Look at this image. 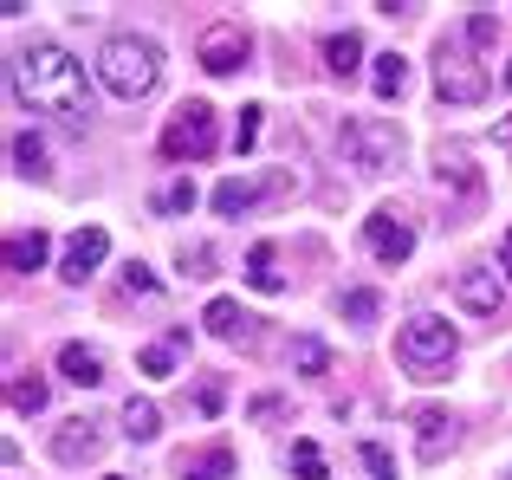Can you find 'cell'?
I'll use <instances>...</instances> for the list:
<instances>
[{
  "label": "cell",
  "instance_id": "cell-1",
  "mask_svg": "<svg viewBox=\"0 0 512 480\" xmlns=\"http://www.w3.org/2000/svg\"><path fill=\"white\" fill-rule=\"evenodd\" d=\"M13 98H20L26 111L52 117L59 130H72V137H85V124H91V78H85V65L65 46H52V39H33V46L13 52Z\"/></svg>",
  "mask_w": 512,
  "mask_h": 480
},
{
  "label": "cell",
  "instance_id": "cell-2",
  "mask_svg": "<svg viewBox=\"0 0 512 480\" xmlns=\"http://www.w3.org/2000/svg\"><path fill=\"white\" fill-rule=\"evenodd\" d=\"M98 72L124 104H137V98H150V91L163 85V46L143 39V33H111L104 52H98Z\"/></svg>",
  "mask_w": 512,
  "mask_h": 480
},
{
  "label": "cell",
  "instance_id": "cell-3",
  "mask_svg": "<svg viewBox=\"0 0 512 480\" xmlns=\"http://www.w3.org/2000/svg\"><path fill=\"white\" fill-rule=\"evenodd\" d=\"M454 351H461V338H454V325H448V318H435V312L409 318V325L396 331L402 370H409V377H422V383H441V377H448Z\"/></svg>",
  "mask_w": 512,
  "mask_h": 480
},
{
  "label": "cell",
  "instance_id": "cell-4",
  "mask_svg": "<svg viewBox=\"0 0 512 480\" xmlns=\"http://www.w3.org/2000/svg\"><path fill=\"white\" fill-rule=\"evenodd\" d=\"M163 156L169 163H201V156H214V104L208 98L175 104V117L163 130Z\"/></svg>",
  "mask_w": 512,
  "mask_h": 480
},
{
  "label": "cell",
  "instance_id": "cell-5",
  "mask_svg": "<svg viewBox=\"0 0 512 480\" xmlns=\"http://www.w3.org/2000/svg\"><path fill=\"white\" fill-rule=\"evenodd\" d=\"M435 91H441L448 104H480V98L493 91V78H487V65H480L474 52L448 39V46L435 52Z\"/></svg>",
  "mask_w": 512,
  "mask_h": 480
},
{
  "label": "cell",
  "instance_id": "cell-6",
  "mask_svg": "<svg viewBox=\"0 0 512 480\" xmlns=\"http://www.w3.org/2000/svg\"><path fill=\"white\" fill-rule=\"evenodd\" d=\"M338 143L357 156V169H370V176H383V169L402 156V130L383 124V117H350V124L338 130Z\"/></svg>",
  "mask_w": 512,
  "mask_h": 480
},
{
  "label": "cell",
  "instance_id": "cell-7",
  "mask_svg": "<svg viewBox=\"0 0 512 480\" xmlns=\"http://www.w3.org/2000/svg\"><path fill=\"white\" fill-rule=\"evenodd\" d=\"M363 240H370V253L383 266H402L415 253V228L396 215V208H376V215H363Z\"/></svg>",
  "mask_w": 512,
  "mask_h": 480
},
{
  "label": "cell",
  "instance_id": "cell-8",
  "mask_svg": "<svg viewBox=\"0 0 512 480\" xmlns=\"http://www.w3.org/2000/svg\"><path fill=\"white\" fill-rule=\"evenodd\" d=\"M104 253H111V234H104V228H78L72 240H65L59 279H65V286H85V279H91V273L104 266Z\"/></svg>",
  "mask_w": 512,
  "mask_h": 480
},
{
  "label": "cell",
  "instance_id": "cell-9",
  "mask_svg": "<svg viewBox=\"0 0 512 480\" xmlns=\"http://www.w3.org/2000/svg\"><path fill=\"white\" fill-rule=\"evenodd\" d=\"M195 59H201V72H214V78L240 72V65H247V33H240V26H208Z\"/></svg>",
  "mask_w": 512,
  "mask_h": 480
},
{
  "label": "cell",
  "instance_id": "cell-10",
  "mask_svg": "<svg viewBox=\"0 0 512 480\" xmlns=\"http://www.w3.org/2000/svg\"><path fill=\"white\" fill-rule=\"evenodd\" d=\"M454 299L474 318H500V273H493V266H461V273H454Z\"/></svg>",
  "mask_w": 512,
  "mask_h": 480
},
{
  "label": "cell",
  "instance_id": "cell-11",
  "mask_svg": "<svg viewBox=\"0 0 512 480\" xmlns=\"http://www.w3.org/2000/svg\"><path fill=\"white\" fill-rule=\"evenodd\" d=\"M409 422H415V442H422V461H441L454 448V416L448 409H409Z\"/></svg>",
  "mask_w": 512,
  "mask_h": 480
},
{
  "label": "cell",
  "instance_id": "cell-12",
  "mask_svg": "<svg viewBox=\"0 0 512 480\" xmlns=\"http://www.w3.org/2000/svg\"><path fill=\"white\" fill-rule=\"evenodd\" d=\"M201 318H208V331L221 344H253V312H240V299H214Z\"/></svg>",
  "mask_w": 512,
  "mask_h": 480
},
{
  "label": "cell",
  "instance_id": "cell-13",
  "mask_svg": "<svg viewBox=\"0 0 512 480\" xmlns=\"http://www.w3.org/2000/svg\"><path fill=\"white\" fill-rule=\"evenodd\" d=\"M59 370H65V383H78V390H98L104 383V357L91 351V344H59Z\"/></svg>",
  "mask_w": 512,
  "mask_h": 480
},
{
  "label": "cell",
  "instance_id": "cell-14",
  "mask_svg": "<svg viewBox=\"0 0 512 480\" xmlns=\"http://www.w3.org/2000/svg\"><path fill=\"white\" fill-rule=\"evenodd\" d=\"M227 474H234V448H227V442H214V448H201V455L175 461V480H227Z\"/></svg>",
  "mask_w": 512,
  "mask_h": 480
},
{
  "label": "cell",
  "instance_id": "cell-15",
  "mask_svg": "<svg viewBox=\"0 0 512 480\" xmlns=\"http://www.w3.org/2000/svg\"><path fill=\"white\" fill-rule=\"evenodd\" d=\"M247 286L266 292V299H273V292H286V273H279V247H273V240H253V253H247Z\"/></svg>",
  "mask_w": 512,
  "mask_h": 480
},
{
  "label": "cell",
  "instance_id": "cell-16",
  "mask_svg": "<svg viewBox=\"0 0 512 480\" xmlns=\"http://www.w3.org/2000/svg\"><path fill=\"white\" fill-rule=\"evenodd\" d=\"M46 253H52V240L39 234V228L7 234V273H39V266H46Z\"/></svg>",
  "mask_w": 512,
  "mask_h": 480
},
{
  "label": "cell",
  "instance_id": "cell-17",
  "mask_svg": "<svg viewBox=\"0 0 512 480\" xmlns=\"http://www.w3.org/2000/svg\"><path fill=\"white\" fill-rule=\"evenodd\" d=\"M52 455H59L65 468H78V461H91V455H98V429H91V422H65V429L52 435Z\"/></svg>",
  "mask_w": 512,
  "mask_h": 480
},
{
  "label": "cell",
  "instance_id": "cell-18",
  "mask_svg": "<svg viewBox=\"0 0 512 480\" xmlns=\"http://www.w3.org/2000/svg\"><path fill=\"white\" fill-rule=\"evenodd\" d=\"M260 202V189L253 182H240V176H227V182H214V215H227V221H240L247 208Z\"/></svg>",
  "mask_w": 512,
  "mask_h": 480
},
{
  "label": "cell",
  "instance_id": "cell-19",
  "mask_svg": "<svg viewBox=\"0 0 512 480\" xmlns=\"http://www.w3.org/2000/svg\"><path fill=\"white\" fill-rule=\"evenodd\" d=\"M13 169H20V176H33V182H46V176H52L46 143H39L33 130H20V137H13Z\"/></svg>",
  "mask_w": 512,
  "mask_h": 480
},
{
  "label": "cell",
  "instance_id": "cell-20",
  "mask_svg": "<svg viewBox=\"0 0 512 480\" xmlns=\"http://www.w3.org/2000/svg\"><path fill=\"white\" fill-rule=\"evenodd\" d=\"M325 65H331L338 78H350V72L363 65V39L350 33V26H344V33H331V39H325Z\"/></svg>",
  "mask_w": 512,
  "mask_h": 480
},
{
  "label": "cell",
  "instance_id": "cell-21",
  "mask_svg": "<svg viewBox=\"0 0 512 480\" xmlns=\"http://www.w3.org/2000/svg\"><path fill=\"white\" fill-rule=\"evenodd\" d=\"M7 409L13 416H39V409H46V377H26L20 370V377L7 383Z\"/></svg>",
  "mask_w": 512,
  "mask_h": 480
},
{
  "label": "cell",
  "instance_id": "cell-22",
  "mask_svg": "<svg viewBox=\"0 0 512 480\" xmlns=\"http://www.w3.org/2000/svg\"><path fill=\"white\" fill-rule=\"evenodd\" d=\"M370 85H376V98H402V85H409V59L383 52V59L370 65Z\"/></svg>",
  "mask_w": 512,
  "mask_h": 480
},
{
  "label": "cell",
  "instance_id": "cell-23",
  "mask_svg": "<svg viewBox=\"0 0 512 480\" xmlns=\"http://www.w3.org/2000/svg\"><path fill=\"white\" fill-rule=\"evenodd\" d=\"M156 429H163V416H156V403H143V396H130V403H124V435H130V442H156Z\"/></svg>",
  "mask_w": 512,
  "mask_h": 480
},
{
  "label": "cell",
  "instance_id": "cell-24",
  "mask_svg": "<svg viewBox=\"0 0 512 480\" xmlns=\"http://www.w3.org/2000/svg\"><path fill=\"white\" fill-rule=\"evenodd\" d=\"M292 370H299V377H325L331 370L325 338H292Z\"/></svg>",
  "mask_w": 512,
  "mask_h": 480
},
{
  "label": "cell",
  "instance_id": "cell-25",
  "mask_svg": "<svg viewBox=\"0 0 512 480\" xmlns=\"http://www.w3.org/2000/svg\"><path fill=\"white\" fill-rule=\"evenodd\" d=\"M292 474H299V480H331L325 448H318V442H292Z\"/></svg>",
  "mask_w": 512,
  "mask_h": 480
},
{
  "label": "cell",
  "instance_id": "cell-26",
  "mask_svg": "<svg viewBox=\"0 0 512 480\" xmlns=\"http://www.w3.org/2000/svg\"><path fill=\"white\" fill-rule=\"evenodd\" d=\"M195 208V182H169V189H156V215H188Z\"/></svg>",
  "mask_w": 512,
  "mask_h": 480
},
{
  "label": "cell",
  "instance_id": "cell-27",
  "mask_svg": "<svg viewBox=\"0 0 512 480\" xmlns=\"http://www.w3.org/2000/svg\"><path fill=\"white\" fill-rule=\"evenodd\" d=\"M137 364H143V377H175V344H150V351H137Z\"/></svg>",
  "mask_w": 512,
  "mask_h": 480
},
{
  "label": "cell",
  "instance_id": "cell-28",
  "mask_svg": "<svg viewBox=\"0 0 512 480\" xmlns=\"http://www.w3.org/2000/svg\"><path fill=\"white\" fill-rule=\"evenodd\" d=\"M383 312V299H376L370 286H357V292H344V318H357V325H370V318Z\"/></svg>",
  "mask_w": 512,
  "mask_h": 480
},
{
  "label": "cell",
  "instance_id": "cell-29",
  "mask_svg": "<svg viewBox=\"0 0 512 480\" xmlns=\"http://www.w3.org/2000/svg\"><path fill=\"white\" fill-rule=\"evenodd\" d=\"M363 474L370 480H396V461H389L383 442H363Z\"/></svg>",
  "mask_w": 512,
  "mask_h": 480
},
{
  "label": "cell",
  "instance_id": "cell-30",
  "mask_svg": "<svg viewBox=\"0 0 512 480\" xmlns=\"http://www.w3.org/2000/svg\"><path fill=\"white\" fill-rule=\"evenodd\" d=\"M253 137H260V104H240V130H234V150L247 156V150H253Z\"/></svg>",
  "mask_w": 512,
  "mask_h": 480
},
{
  "label": "cell",
  "instance_id": "cell-31",
  "mask_svg": "<svg viewBox=\"0 0 512 480\" xmlns=\"http://www.w3.org/2000/svg\"><path fill=\"white\" fill-rule=\"evenodd\" d=\"M182 273L188 279H208L214 273V247H182Z\"/></svg>",
  "mask_w": 512,
  "mask_h": 480
},
{
  "label": "cell",
  "instance_id": "cell-32",
  "mask_svg": "<svg viewBox=\"0 0 512 480\" xmlns=\"http://www.w3.org/2000/svg\"><path fill=\"white\" fill-rule=\"evenodd\" d=\"M124 292H143V299H150V292H156V273H150L143 260H130V266H124Z\"/></svg>",
  "mask_w": 512,
  "mask_h": 480
},
{
  "label": "cell",
  "instance_id": "cell-33",
  "mask_svg": "<svg viewBox=\"0 0 512 480\" xmlns=\"http://www.w3.org/2000/svg\"><path fill=\"white\" fill-rule=\"evenodd\" d=\"M467 39H474V46H493V39H500V20H493V13H474V20H467Z\"/></svg>",
  "mask_w": 512,
  "mask_h": 480
},
{
  "label": "cell",
  "instance_id": "cell-34",
  "mask_svg": "<svg viewBox=\"0 0 512 480\" xmlns=\"http://www.w3.org/2000/svg\"><path fill=\"white\" fill-rule=\"evenodd\" d=\"M195 409H201V416H221V383H201V390H195Z\"/></svg>",
  "mask_w": 512,
  "mask_h": 480
},
{
  "label": "cell",
  "instance_id": "cell-35",
  "mask_svg": "<svg viewBox=\"0 0 512 480\" xmlns=\"http://www.w3.org/2000/svg\"><path fill=\"white\" fill-rule=\"evenodd\" d=\"M500 266H506V279H512V228L500 234Z\"/></svg>",
  "mask_w": 512,
  "mask_h": 480
},
{
  "label": "cell",
  "instance_id": "cell-36",
  "mask_svg": "<svg viewBox=\"0 0 512 480\" xmlns=\"http://www.w3.org/2000/svg\"><path fill=\"white\" fill-rule=\"evenodd\" d=\"M104 480H124V474H104Z\"/></svg>",
  "mask_w": 512,
  "mask_h": 480
},
{
  "label": "cell",
  "instance_id": "cell-37",
  "mask_svg": "<svg viewBox=\"0 0 512 480\" xmlns=\"http://www.w3.org/2000/svg\"><path fill=\"white\" fill-rule=\"evenodd\" d=\"M506 85H512V65H506Z\"/></svg>",
  "mask_w": 512,
  "mask_h": 480
}]
</instances>
